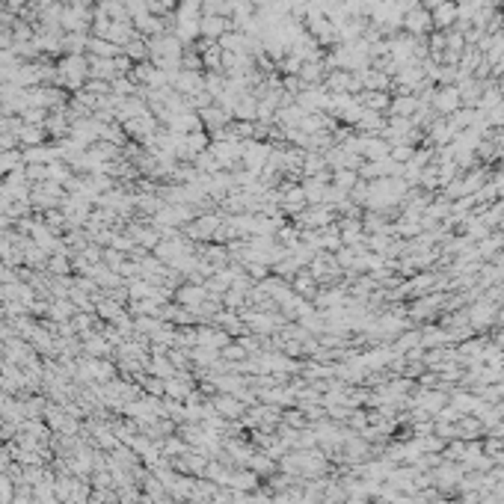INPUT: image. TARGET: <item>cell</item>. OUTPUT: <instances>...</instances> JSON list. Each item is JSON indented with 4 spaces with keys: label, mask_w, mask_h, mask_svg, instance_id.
Returning <instances> with one entry per match:
<instances>
[{
    "label": "cell",
    "mask_w": 504,
    "mask_h": 504,
    "mask_svg": "<svg viewBox=\"0 0 504 504\" xmlns=\"http://www.w3.org/2000/svg\"><path fill=\"white\" fill-rule=\"evenodd\" d=\"M86 81H89V57L86 54H65L57 63V86L81 92Z\"/></svg>",
    "instance_id": "obj_1"
},
{
    "label": "cell",
    "mask_w": 504,
    "mask_h": 504,
    "mask_svg": "<svg viewBox=\"0 0 504 504\" xmlns=\"http://www.w3.org/2000/svg\"><path fill=\"white\" fill-rule=\"evenodd\" d=\"M232 21L225 15H208L202 12V21H199V39H211V42H216L220 36L229 33Z\"/></svg>",
    "instance_id": "obj_2"
},
{
    "label": "cell",
    "mask_w": 504,
    "mask_h": 504,
    "mask_svg": "<svg viewBox=\"0 0 504 504\" xmlns=\"http://www.w3.org/2000/svg\"><path fill=\"white\" fill-rule=\"evenodd\" d=\"M122 54V48L113 45L110 39H98V36H89L86 42V57H101V59H116Z\"/></svg>",
    "instance_id": "obj_3"
},
{
    "label": "cell",
    "mask_w": 504,
    "mask_h": 504,
    "mask_svg": "<svg viewBox=\"0 0 504 504\" xmlns=\"http://www.w3.org/2000/svg\"><path fill=\"white\" fill-rule=\"evenodd\" d=\"M199 116H202V125L208 128V131H214V134L223 131V125L232 119V113H225L220 104H208L205 110H199Z\"/></svg>",
    "instance_id": "obj_4"
},
{
    "label": "cell",
    "mask_w": 504,
    "mask_h": 504,
    "mask_svg": "<svg viewBox=\"0 0 504 504\" xmlns=\"http://www.w3.org/2000/svg\"><path fill=\"white\" fill-rule=\"evenodd\" d=\"M232 116L237 119V122H255V119H259V98H252L250 92L241 95V98H237V104H234Z\"/></svg>",
    "instance_id": "obj_5"
},
{
    "label": "cell",
    "mask_w": 504,
    "mask_h": 504,
    "mask_svg": "<svg viewBox=\"0 0 504 504\" xmlns=\"http://www.w3.org/2000/svg\"><path fill=\"white\" fill-rule=\"evenodd\" d=\"M45 125H21L18 128V143L33 148V145H45Z\"/></svg>",
    "instance_id": "obj_6"
},
{
    "label": "cell",
    "mask_w": 504,
    "mask_h": 504,
    "mask_svg": "<svg viewBox=\"0 0 504 504\" xmlns=\"http://www.w3.org/2000/svg\"><path fill=\"white\" fill-rule=\"evenodd\" d=\"M122 54L131 59V63H148V45H145V39L143 36H134L131 42L122 48Z\"/></svg>",
    "instance_id": "obj_7"
},
{
    "label": "cell",
    "mask_w": 504,
    "mask_h": 504,
    "mask_svg": "<svg viewBox=\"0 0 504 504\" xmlns=\"http://www.w3.org/2000/svg\"><path fill=\"white\" fill-rule=\"evenodd\" d=\"M89 33H65L63 39V54H86Z\"/></svg>",
    "instance_id": "obj_8"
},
{
    "label": "cell",
    "mask_w": 504,
    "mask_h": 504,
    "mask_svg": "<svg viewBox=\"0 0 504 504\" xmlns=\"http://www.w3.org/2000/svg\"><path fill=\"white\" fill-rule=\"evenodd\" d=\"M110 89H113V95H119V98H131V95L140 92L131 77H116V81L110 83Z\"/></svg>",
    "instance_id": "obj_9"
},
{
    "label": "cell",
    "mask_w": 504,
    "mask_h": 504,
    "mask_svg": "<svg viewBox=\"0 0 504 504\" xmlns=\"http://www.w3.org/2000/svg\"><path fill=\"white\" fill-rule=\"evenodd\" d=\"M178 296H181V303H196L199 296H205V291L202 288H184V291H178Z\"/></svg>",
    "instance_id": "obj_10"
},
{
    "label": "cell",
    "mask_w": 504,
    "mask_h": 504,
    "mask_svg": "<svg viewBox=\"0 0 504 504\" xmlns=\"http://www.w3.org/2000/svg\"><path fill=\"white\" fill-rule=\"evenodd\" d=\"M51 270H54V273H65V270H68V261L63 259V255H57V259L51 261Z\"/></svg>",
    "instance_id": "obj_11"
},
{
    "label": "cell",
    "mask_w": 504,
    "mask_h": 504,
    "mask_svg": "<svg viewBox=\"0 0 504 504\" xmlns=\"http://www.w3.org/2000/svg\"><path fill=\"white\" fill-rule=\"evenodd\" d=\"M154 3H161V6H163V9H170V6H172V3H175V0H154Z\"/></svg>",
    "instance_id": "obj_12"
}]
</instances>
